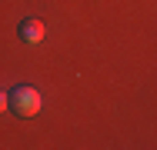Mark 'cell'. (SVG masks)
Instances as JSON below:
<instances>
[{"label":"cell","instance_id":"6da1fadb","mask_svg":"<svg viewBox=\"0 0 157 150\" xmlns=\"http://www.w3.org/2000/svg\"><path fill=\"white\" fill-rule=\"evenodd\" d=\"M40 90L37 87H27V84H20V87H13L7 93V110L13 114V117H37L40 114Z\"/></svg>","mask_w":157,"mask_h":150},{"label":"cell","instance_id":"3957f363","mask_svg":"<svg viewBox=\"0 0 157 150\" xmlns=\"http://www.w3.org/2000/svg\"><path fill=\"white\" fill-rule=\"evenodd\" d=\"M7 110V93H0V114Z\"/></svg>","mask_w":157,"mask_h":150},{"label":"cell","instance_id":"7a4b0ae2","mask_svg":"<svg viewBox=\"0 0 157 150\" xmlns=\"http://www.w3.org/2000/svg\"><path fill=\"white\" fill-rule=\"evenodd\" d=\"M44 33H47L44 20H37V17L20 20V40H24V43H40V40H44Z\"/></svg>","mask_w":157,"mask_h":150}]
</instances>
